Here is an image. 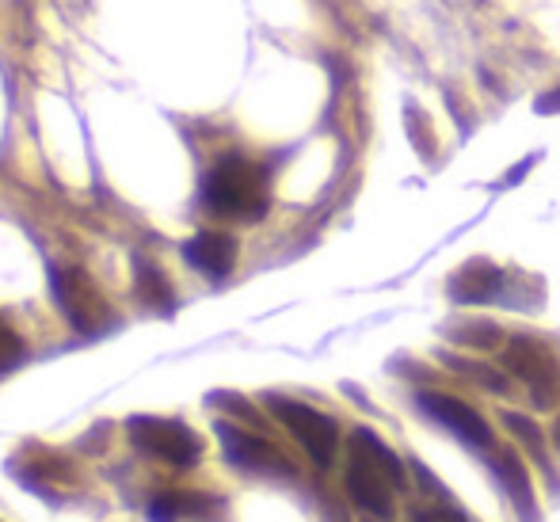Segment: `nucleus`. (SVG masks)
<instances>
[{
    "mask_svg": "<svg viewBox=\"0 0 560 522\" xmlns=\"http://www.w3.org/2000/svg\"><path fill=\"white\" fill-rule=\"evenodd\" d=\"M343 480H347V496H351L354 508H362L366 515H377V519L393 515V500H397V492L408 485L400 457L393 454L370 427L351 431Z\"/></svg>",
    "mask_w": 560,
    "mask_h": 522,
    "instance_id": "obj_1",
    "label": "nucleus"
},
{
    "mask_svg": "<svg viewBox=\"0 0 560 522\" xmlns=\"http://www.w3.org/2000/svg\"><path fill=\"white\" fill-rule=\"evenodd\" d=\"M202 202L218 218L233 221H259L267 213L271 192H267V172L248 156L229 153L202 179Z\"/></svg>",
    "mask_w": 560,
    "mask_h": 522,
    "instance_id": "obj_2",
    "label": "nucleus"
},
{
    "mask_svg": "<svg viewBox=\"0 0 560 522\" xmlns=\"http://www.w3.org/2000/svg\"><path fill=\"white\" fill-rule=\"evenodd\" d=\"M503 362L518 382L530 390L534 408H557L560 401V359L538 336H511L503 347Z\"/></svg>",
    "mask_w": 560,
    "mask_h": 522,
    "instance_id": "obj_3",
    "label": "nucleus"
},
{
    "mask_svg": "<svg viewBox=\"0 0 560 522\" xmlns=\"http://www.w3.org/2000/svg\"><path fill=\"white\" fill-rule=\"evenodd\" d=\"M267 408H271L275 419H279V424L287 427L298 442H302V450L313 457V462L325 465V469L336 462V454H339V424L332 416L317 413V408L302 405V401L279 397V393H271V397H267Z\"/></svg>",
    "mask_w": 560,
    "mask_h": 522,
    "instance_id": "obj_4",
    "label": "nucleus"
},
{
    "mask_svg": "<svg viewBox=\"0 0 560 522\" xmlns=\"http://www.w3.org/2000/svg\"><path fill=\"white\" fill-rule=\"evenodd\" d=\"M130 442L145 454L161 457V462L176 465V469H191L202 457V439L179 419H161V416H133L126 424Z\"/></svg>",
    "mask_w": 560,
    "mask_h": 522,
    "instance_id": "obj_5",
    "label": "nucleus"
},
{
    "mask_svg": "<svg viewBox=\"0 0 560 522\" xmlns=\"http://www.w3.org/2000/svg\"><path fill=\"white\" fill-rule=\"evenodd\" d=\"M50 287H54V302L58 310L69 316L77 332H104L112 324V310H107V298L96 290V282L84 271L73 267H58L50 271Z\"/></svg>",
    "mask_w": 560,
    "mask_h": 522,
    "instance_id": "obj_6",
    "label": "nucleus"
},
{
    "mask_svg": "<svg viewBox=\"0 0 560 522\" xmlns=\"http://www.w3.org/2000/svg\"><path fill=\"white\" fill-rule=\"evenodd\" d=\"M416 405L423 408L428 419H435V424H443L450 434H457L465 446H472V450L492 446V427H488V419L472 405H465V401L450 397V393L423 390V393H416Z\"/></svg>",
    "mask_w": 560,
    "mask_h": 522,
    "instance_id": "obj_7",
    "label": "nucleus"
},
{
    "mask_svg": "<svg viewBox=\"0 0 560 522\" xmlns=\"http://www.w3.org/2000/svg\"><path fill=\"white\" fill-rule=\"evenodd\" d=\"M218 439H222L225 457L236 465V469H244V473H279V477H290V473H294V465L287 462V454H282L275 442L259 439V434H248V431H241V427H233V424H218Z\"/></svg>",
    "mask_w": 560,
    "mask_h": 522,
    "instance_id": "obj_8",
    "label": "nucleus"
},
{
    "mask_svg": "<svg viewBox=\"0 0 560 522\" xmlns=\"http://www.w3.org/2000/svg\"><path fill=\"white\" fill-rule=\"evenodd\" d=\"M184 259L195 271L210 275V279H225L236 264V236L218 233V229H202L184 244Z\"/></svg>",
    "mask_w": 560,
    "mask_h": 522,
    "instance_id": "obj_9",
    "label": "nucleus"
},
{
    "mask_svg": "<svg viewBox=\"0 0 560 522\" xmlns=\"http://www.w3.org/2000/svg\"><path fill=\"white\" fill-rule=\"evenodd\" d=\"M503 287V271L492 259H469L465 267H457L450 275V298L465 305H480V302H495Z\"/></svg>",
    "mask_w": 560,
    "mask_h": 522,
    "instance_id": "obj_10",
    "label": "nucleus"
},
{
    "mask_svg": "<svg viewBox=\"0 0 560 522\" xmlns=\"http://www.w3.org/2000/svg\"><path fill=\"white\" fill-rule=\"evenodd\" d=\"M492 473L495 480L503 485V492L511 496V503L518 508V515H530L534 519V488H530V477H526V465L518 462L515 450H500L492 462Z\"/></svg>",
    "mask_w": 560,
    "mask_h": 522,
    "instance_id": "obj_11",
    "label": "nucleus"
},
{
    "mask_svg": "<svg viewBox=\"0 0 560 522\" xmlns=\"http://www.w3.org/2000/svg\"><path fill=\"white\" fill-rule=\"evenodd\" d=\"M138 298L149 305V310H156V313H172V310H176V294H172L168 279H164L161 267L149 264V259H138Z\"/></svg>",
    "mask_w": 560,
    "mask_h": 522,
    "instance_id": "obj_12",
    "label": "nucleus"
},
{
    "mask_svg": "<svg viewBox=\"0 0 560 522\" xmlns=\"http://www.w3.org/2000/svg\"><path fill=\"white\" fill-rule=\"evenodd\" d=\"M207 496H191V492H161L149 503V519L153 522H179L184 515H202L207 511Z\"/></svg>",
    "mask_w": 560,
    "mask_h": 522,
    "instance_id": "obj_13",
    "label": "nucleus"
},
{
    "mask_svg": "<svg viewBox=\"0 0 560 522\" xmlns=\"http://www.w3.org/2000/svg\"><path fill=\"white\" fill-rule=\"evenodd\" d=\"M503 424L518 434V442L530 450V457L541 465V469H546V477L553 480V465H549V450H546V439H541L538 424H534V419H526V416H518V413H508V416H503ZM553 485H557V480H553Z\"/></svg>",
    "mask_w": 560,
    "mask_h": 522,
    "instance_id": "obj_14",
    "label": "nucleus"
},
{
    "mask_svg": "<svg viewBox=\"0 0 560 522\" xmlns=\"http://www.w3.org/2000/svg\"><path fill=\"white\" fill-rule=\"evenodd\" d=\"M446 367L450 370H457V374H465V378H472L477 385H485L488 393H511V385H508V378L500 374V370H492V367H485V362H469V359H457V355H446Z\"/></svg>",
    "mask_w": 560,
    "mask_h": 522,
    "instance_id": "obj_15",
    "label": "nucleus"
},
{
    "mask_svg": "<svg viewBox=\"0 0 560 522\" xmlns=\"http://www.w3.org/2000/svg\"><path fill=\"white\" fill-rule=\"evenodd\" d=\"M450 336L457 339V344H465V347H495L500 344V328L495 324H488V321H472V324H462V328H454Z\"/></svg>",
    "mask_w": 560,
    "mask_h": 522,
    "instance_id": "obj_16",
    "label": "nucleus"
},
{
    "mask_svg": "<svg viewBox=\"0 0 560 522\" xmlns=\"http://www.w3.org/2000/svg\"><path fill=\"white\" fill-rule=\"evenodd\" d=\"M23 355H27V347H23V339L15 336L12 328H8L4 321H0V374H8L12 367H20Z\"/></svg>",
    "mask_w": 560,
    "mask_h": 522,
    "instance_id": "obj_17",
    "label": "nucleus"
},
{
    "mask_svg": "<svg viewBox=\"0 0 560 522\" xmlns=\"http://www.w3.org/2000/svg\"><path fill=\"white\" fill-rule=\"evenodd\" d=\"M412 522H465L462 515H457L454 508H420V511H412Z\"/></svg>",
    "mask_w": 560,
    "mask_h": 522,
    "instance_id": "obj_18",
    "label": "nucleus"
},
{
    "mask_svg": "<svg viewBox=\"0 0 560 522\" xmlns=\"http://www.w3.org/2000/svg\"><path fill=\"white\" fill-rule=\"evenodd\" d=\"M557 111H560V89L546 92V96L538 100V115H557Z\"/></svg>",
    "mask_w": 560,
    "mask_h": 522,
    "instance_id": "obj_19",
    "label": "nucleus"
}]
</instances>
